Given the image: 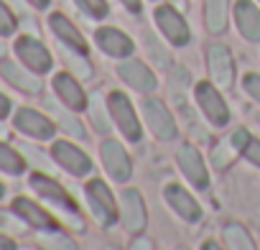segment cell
I'll return each mask as SVG.
<instances>
[{"label":"cell","mask_w":260,"mask_h":250,"mask_svg":"<svg viewBox=\"0 0 260 250\" xmlns=\"http://www.w3.org/2000/svg\"><path fill=\"white\" fill-rule=\"evenodd\" d=\"M224 240L232 250H255V242L250 240L247 230H242L240 225H227L224 227Z\"/></svg>","instance_id":"603a6c76"},{"label":"cell","mask_w":260,"mask_h":250,"mask_svg":"<svg viewBox=\"0 0 260 250\" xmlns=\"http://www.w3.org/2000/svg\"><path fill=\"white\" fill-rule=\"evenodd\" d=\"M194 95H197V102H199V107H202L204 117H207L212 125L222 128V125H227V122H230V110H227V105H224L222 95H219L209 82H199V84H197V89H194Z\"/></svg>","instance_id":"7a4b0ae2"},{"label":"cell","mask_w":260,"mask_h":250,"mask_svg":"<svg viewBox=\"0 0 260 250\" xmlns=\"http://www.w3.org/2000/svg\"><path fill=\"white\" fill-rule=\"evenodd\" d=\"M3 54H6V46H3V44H0V56H3Z\"/></svg>","instance_id":"8d00e7d4"},{"label":"cell","mask_w":260,"mask_h":250,"mask_svg":"<svg viewBox=\"0 0 260 250\" xmlns=\"http://www.w3.org/2000/svg\"><path fill=\"white\" fill-rule=\"evenodd\" d=\"M16 26H18V21H16L13 11L0 0V36H11L16 31Z\"/></svg>","instance_id":"484cf974"},{"label":"cell","mask_w":260,"mask_h":250,"mask_svg":"<svg viewBox=\"0 0 260 250\" xmlns=\"http://www.w3.org/2000/svg\"><path fill=\"white\" fill-rule=\"evenodd\" d=\"M92 120H94V128L97 131H107V120H105V115H102V107H100V97H94L92 100Z\"/></svg>","instance_id":"f1b7e54d"},{"label":"cell","mask_w":260,"mask_h":250,"mask_svg":"<svg viewBox=\"0 0 260 250\" xmlns=\"http://www.w3.org/2000/svg\"><path fill=\"white\" fill-rule=\"evenodd\" d=\"M0 169L8 171V174H21L26 169V161L6 143H0Z\"/></svg>","instance_id":"cb8c5ba5"},{"label":"cell","mask_w":260,"mask_h":250,"mask_svg":"<svg viewBox=\"0 0 260 250\" xmlns=\"http://www.w3.org/2000/svg\"><path fill=\"white\" fill-rule=\"evenodd\" d=\"M13 209H16L28 225H34V227H39V230H59V222H56L49 212H44L41 207H36L34 202H28V199H23V197H18V199L13 202Z\"/></svg>","instance_id":"d6986e66"},{"label":"cell","mask_w":260,"mask_h":250,"mask_svg":"<svg viewBox=\"0 0 260 250\" xmlns=\"http://www.w3.org/2000/svg\"><path fill=\"white\" fill-rule=\"evenodd\" d=\"M166 199H169V204L176 209V214H181L184 220L197 222V220L202 217V207L197 204V199H194L186 189H181L179 184H169V186H166Z\"/></svg>","instance_id":"9a60e30c"},{"label":"cell","mask_w":260,"mask_h":250,"mask_svg":"<svg viewBox=\"0 0 260 250\" xmlns=\"http://www.w3.org/2000/svg\"><path fill=\"white\" fill-rule=\"evenodd\" d=\"M143 115H146V122H148V128L153 131L156 138L161 141H171L176 138V122L169 112V107L161 102V100H146L143 102Z\"/></svg>","instance_id":"3957f363"},{"label":"cell","mask_w":260,"mask_h":250,"mask_svg":"<svg viewBox=\"0 0 260 250\" xmlns=\"http://www.w3.org/2000/svg\"><path fill=\"white\" fill-rule=\"evenodd\" d=\"M130 250H151V240L148 237H138L133 245H130Z\"/></svg>","instance_id":"4dcf8cb0"},{"label":"cell","mask_w":260,"mask_h":250,"mask_svg":"<svg viewBox=\"0 0 260 250\" xmlns=\"http://www.w3.org/2000/svg\"><path fill=\"white\" fill-rule=\"evenodd\" d=\"M250 164H255V166H260V141H255L252 136L247 138V143L242 146V151H240Z\"/></svg>","instance_id":"83f0119b"},{"label":"cell","mask_w":260,"mask_h":250,"mask_svg":"<svg viewBox=\"0 0 260 250\" xmlns=\"http://www.w3.org/2000/svg\"><path fill=\"white\" fill-rule=\"evenodd\" d=\"M77 6L89 18H105L107 16V3H105V0H77Z\"/></svg>","instance_id":"4316f807"},{"label":"cell","mask_w":260,"mask_h":250,"mask_svg":"<svg viewBox=\"0 0 260 250\" xmlns=\"http://www.w3.org/2000/svg\"><path fill=\"white\" fill-rule=\"evenodd\" d=\"M54 156H56V161H59L67 171H72V174H77V176H82V174H87V171L92 169V161L87 159V153H82L77 146H72V143H67V141H56V143H54Z\"/></svg>","instance_id":"4fadbf2b"},{"label":"cell","mask_w":260,"mask_h":250,"mask_svg":"<svg viewBox=\"0 0 260 250\" xmlns=\"http://www.w3.org/2000/svg\"><path fill=\"white\" fill-rule=\"evenodd\" d=\"M0 197H3V186H0Z\"/></svg>","instance_id":"74e56055"},{"label":"cell","mask_w":260,"mask_h":250,"mask_svg":"<svg viewBox=\"0 0 260 250\" xmlns=\"http://www.w3.org/2000/svg\"><path fill=\"white\" fill-rule=\"evenodd\" d=\"M235 21H237V28H240V34L245 39L260 41V11L250 3V0H237Z\"/></svg>","instance_id":"2e32d148"},{"label":"cell","mask_w":260,"mask_h":250,"mask_svg":"<svg viewBox=\"0 0 260 250\" xmlns=\"http://www.w3.org/2000/svg\"><path fill=\"white\" fill-rule=\"evenodd\" d=\"M87 197H89L92 212H94L105 225H112V222L117 220V204H115V197H112V192L107 189L105 181H100V179L89 181V186H87Z\"/></svg>","instance_id":"8992f818"},{"label":"cell","mask_w":260,"mask_h":250,"mask_svg":"<svg viewBox=\"0 0 260 250\" xmlns=\"http://www.w3.org/2000/svg\"><path fill=\"white\" fill-rule=\"evenodd\" d=\"M49 26H51V31L59 36V41H64L67 46H72L74 51H79L82 56L87 54V44H84L82 34L74 28V23H72L67 16H61V13H54V16L49 18Z\"/></svg>","instance_id":"ac0fdd59"},{"label":"cell","mask_w":260,"mask_h":250,"mask_svg":"<svg viewBox=\"0 0 260 250\" xmlns=\"http://www.w3.org/2000/svg\"><path fill=\"white\" fill-rule=\"evenodd\" d=\"M107 107H110V115L117 122V128L122 131V136L127 141H141V120H138L133 105H130V100L122 92H112L110 100H107Z\"/></svg>","instance_id":"6da1fadb"},{"label":"cell","mask_w":260,"mask_h":250,"mask_svg":"<svg viewBox=\"0 0 260 250\" xmlns=\"http://www.w3.org/2000/svg\"><path fill=\"white\" fill-rule=\"evenodd\" d=\"M16 128L23 131L26 136H34V138H41V141L54 136V122L46 115H41L36 110H28V107L16 112Z\"/></svg>","instance_id":"ba28073f"},{"label":"cell","mask_w":260,"mask_h":250,"mask_svg":"<svg viewBox=\"0 0 260 250\" xmlns=\"http://www.w3.org/2000/svg\"><path fill=\"white\" fill-rule=\"evenodd\" d=\"M156 23H158V28L164 31V36L171 41V44H176V46H186L189 44V26H186V21L171 8V6H161V8H156Z\"/></svg>","instance_id":"277c9868"},{"label":"cell","mask_w":260,"mask_h":250,"mask_svg":"<svg viewBox=\"0 0 260 250\" xmlns=\"http://www.w3.org/2000/svg\"><path fill=\"white\" fill-rule=\"evenodd\" d=\"M31 6H36V8H46L49 6V0H28Z\"/></svg>","instance_id":"e575fe53"},{"label":"cell","mask_w":260,"mask_h":250,"mask_svg":"<svg viewBox=\"0 0 260 250\" xmlns=\"http://www.w3.org/2000/svg\"><path fill=\"white\" fill-rule=\"evenodd\" d=\"M120 77L138 92H153L156 89V77L143 61H125L120 67Z\"/></svg>","instance_id":"e0dca14e"},{"label":"cell","mask_w":260,"mask_h":250,"mask_svg":"<svg viewBox=\"0 0 260 250\" xmlns=\"http://www.w3.org/2000/svg\"><path fill=\"white\" fill-rule=\"evenodd\" d=\"M0 250H16V242L6 235H0Z\"/></svg>","instance_id":"d6a6232c"},{"label":"cell","mask_w":260,"mask_h":250,"mask_svg":"<svg viewBox=\"0 0 260 250\" xmlns=\"http://www.w3.org/2000/svg\"><path fill=\"white\" fill-rule=\"evenodd\" d=\"M3 77H6L13 87L23 89V92H31V95L41 92V82H39L36 77H31L28 72H23V69H21L18 64H13V61H6V64H3Z\"/></svg>","instance_id":"44dd1931"},{"label":"cell","mask_w":260,"mask_h":250,"mask_svg":"<svg viewBox=\"0 0 260 250\" xmlns=\"http://www.w3.org/2000/svg\"><path fill=\"white\" fill-rule=\"evenodd\" d=\"M230 0H207V28L212 34H222L227 28Z\"/></svg>","instance_id":"7402d4cb"},{"label":"cell","mask_w":260,"mask_h":250,"mask_svg":"<svg viewBox=\"0 0 260 250\" xmlns=\"http://www.w3.org/2000/svg\"><path fill=\"white\" fill-rule=\"evenodd\" d=\"M102 159H105V169L112 174V179H117V181L130 179L133 166H130V159H127L125 148L117 141H105L102 143Z\"/></svg>","instance_id":"30bf717a"},{"label":"cell","mask_w":260,"mask_h":250,"mask_svg":"<svg viewBox=\"0 0 260 250\" xmlns=\"http://www.w3.org/2000/svg\"><path fill=\"white\" fill-rule=\"evenodd\" d=\"M209 69H212V77L217 84L230 87L235 82V61H232V54L227 46H222V44L209 46Z\"/></svg>","instance_id":"8fae6325"},{"label":"cell","mask_w":260,"mask_h":250,"mask_svg":"<svg viewBox=\"0 0 260 250\" xmlns=\"http://www.w3.org/2000/svg\"><path fill=\"white\" fill-rule=\"evenodd\" d=\"M245 89L250 92V97L255 102H260V77L257 74H247L245 77Z\"/></svg>","instance_id":"f546056e"},{"label":"cell","mask_w":260,"mask_h":250,"mask_svg":"<svg viewBox=\"0 0 260 250\" xmlns=\"http://www.w3.org/2000/svg\"><path fill=\"white\" fill-rule=\"evenodd\" d=\"M202 250H222V247H219L217 242H212V240H209V242H204V247H202Z\"/></svg>","instance_id":"d590c367"},{"label":"cell","mask_w":260,"mask_h":250,"mask_svg":"<svg viewBox=\"0 0 260 250\" xmlns=\"http://www.w3.org/2000/svg\"><path fill=\"white\" fill-rule=\"evenodd\" d=\"M97 44L102 51H107L110 56H127L133 51V41H130L125 34H120L117 28H100L94 34Z\"/></svg>","instance_id":"ffe728a7"},{"label":"cell","mask_w":260,"mask_h":250,"mask_svg":"<svg viewBox=\"0 0 260 250\" xmlns=\"http://www.w3.org/2000/svg\"><path fill=\"white\" fill-rule=\"evenodd\" d=\"M179 166H181L184 176H186L197 189H207V186H209V176H207L202 153H199L194 146H189V143L181 146V151H179Z\"/></svg>","instance_id":"52a82bcc"},{"label":"cell","mask_w":260,"mask_h":250,"mask_svg":"<svg viewBox=\"0 0 260 250\" xmlns=\"http://www.w3.org/2000/svg\"><path fill=\"white\" fill-rule=\"evenodd\" d=\"M31 186L44 197V199H49V202H54V204H59L61 209H67V212H74V214H79V207H77V202L54 181V179H49V176H44V174H34L31 176Z\"/></svg>","instance_id":"9c48e42d"},{"label":"cell","mask_w":260,"mask_h":250,"mask_svg":"<svg viewBox=\"0 0 260 250\" xmlns=\"http://www.w3.org/2000/svg\"><path fill=\"white\" fill-rule=\"evenodd\" d=\"M11 112V100L3 95V92H0V117H6Z\"/></svg>","instance_id":"1f68e13d"},{"label":"cell","mask_w":260,"mask_h":250,"mask_svg":"<svg viewBox=\"0 0 260 250\" xmlns=\"http://www.w3.org/2000/svg\"><path fill=\"white\" fill-rule=\"evenodd\" d=\"M122 3H125V8H127V11H133V13H138V11H141V0H122Z\"/></svg>","instance_id":"836d02e7"},{"label":"cell","mask_w":260,"mask_h":250,"mask_svg":"<svg viewBox=\"0 0 260 250\" xmlns=\"http://www.w3.org/2000/svg\"><path fill=\"white\" fill-rule=\"evenodd\" d=\"M122 220H125V227L130 232H141L146 227V204H143V197L141 192L136 189H127L122 194Z\"/></svg>","instance_id":"7c38bea8"},{"label":"cell","mask_w":260,"mask_h":250,"mask_svg":"<svg viewBox=\"0 0 260 250\" xmlns=\"http://www.w3.org/2000/svg\"><path fill=\"white\" fill-rule=\"evenodd\" d=\"M16 54L21 56V61H23L28 69H34V72H39V74L51 69V54H49V49H46L41 41L31 39V36H21V39L16 41Z\"/></svg>","instance_id":"5b68a950"},{"label":"cell","mask_w":260,"mask_h":250,"mask_svg":"<svg viewBox=\"0 0 260 250\" xmlns=\"http://www.w3.org/2000/svg\"><path fill=\"white\" fill-rule=\"evenodd\" d=\"M54 89L61 97V102L72 110H84L87 107V95L79 87V82L72 74H56L54 77Z\"/></svg>","instance_id":"5bb4252c"},{"label":"cell","mask_w":260,"mask_h":250,"mask_svg":"<svg viewBox=\"0 0 260 250\" xmlns=\"http://www.w3.org/2000/svg\"><path fill=\"white\" fill-rule=\"evenodd\" d=\"M41 247L44 250H77L74 247V240H69L67 235H61L59 230H54V235H46L41 240Z\"/></svg>","instance_id":"d4e9b609"}]
</instances>
